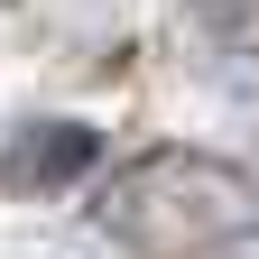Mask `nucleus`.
Listing matches in <instances>:
<instances>
[{"label":"nucleus","mask_w":259,"mask_h":259,"mask_svg":"<svg viewBox=\"0 0 259 259\" xmlns=\"http://www.w3.org/2000/svg\"><path fill=\"white\" fill-rule=\"evenodd\" d=\"M102 167V139H93L83 120H28L10 148H0V185L10 194H65Z\"/></svg>","instance_id":"f257e3e1"}]
</instances>
